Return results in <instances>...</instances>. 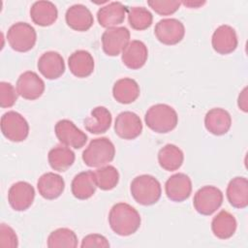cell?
Returning <instances> with one entry per match:
<instances>
[{"instance_id": "30", "label": "cell", "mask_w": 248, "mask_h": 248, "mask_svg": "<svg viewBox=\"0 0 248 248\" xmlns=\"http://www.w3.org/2000/svg\"><path fill=\"white\" fill-rule=\"evenodd\" d=\"M75 159L76 156L74 151L63 144L51 148L47 155L50 168L60 172L67 170L74 164Z\"/></svg>"}, {"instance_id": "22", "label": "cell", "mask_w": 248, "mask_h": 248, "mask_svg": "<svg viewBox=\"0 0 248 248\" xmlns=\"http://www.w3.org/2000/svg\"><path fill=\"white\" fill-rule=\"evenodd\" d=\"M71 73L77 78H87L94 71V59L90 52L84 49L74 51L68 58Z\"/></svg>"}, {"instance_id": "5", "label": "cell", "mask_w": 248, "mask_h": 248, "mask_svg": "<svg viewBox=\"0 0 248 248\" xmlns=\"http://www.w3.org/2000/svg\"><path fill=\"white\" fill-rule=\"evenodd\" d=\"M7 40L14 50L26 52L34 47L37 41V33L29 23L19 21L9 28Z\"/></svg>"}, {"instance_id": "7", "label": "cell", "mask_w": 248, "mask_h": 248, "mask_svg": "<svg viewBox=\"0 0 248 248\" xmlns=\"http://www.w3.org/2000/svg\"><path fill=\"white\" fill-rule=\"evenodd\" d=\"M1 131L9 140L19 142L28 137L29 125L20 113L10 110L5 112L1 117Z\"/></svg>"}, {"instance_id": "9", "label": "cell", "mask_w": 248, "mask_h": 248, "mask_svg": "<svg viewBox=\"0 0 248 248\" xmlns=\"http://www.w3.org/2000/svg\"><path fill=\"white\" fill-rule=\"evenodd\" d=\"M154 34L162 44L173 46L181 42L184 38L185 27L176 18H163L156 23Z\"/></svg>"}, {"instance_id": "4", "label": "cell", "mask_w": 248, "mask_h": 248, "mask_svg": "<svg viewBox=\"0 0 248 248\" xmlns=\"http://www.w3.org/2000/svg\"><path fill=\"white\" fill-rule=\"evenodd\" d=\"M115 156V147L108 138H97L90 141L82 152L84 164L90 168H101L110 163Z\"/></svg>"}, {"instance_id": "12", "label": "cell", "mask_w": 248, "mask_h": 248, "mask_svg": "<svg viewBox=\"0 0 248 248\" xmlns=\"http://www.w3.org/2000/svg\"><path fill=\"white\" fill-rule=\"evenodd\" d=\"M114 132L123 140H135L142 132L140 116L133 111L120 112L115 119Z\"/></svg>"}, {"instance_id": "37", "label": "cell", "mask_w": 248, "mask_h": 248, "mask_svg": "<svg viewBox=\"0 0 248 248\" xmlns=\"http://www.w3.org/2000/svg\"><path fill=\"white\" fill-rule=\"evenodd\" d=\"M80 247L87 248V247H109V243L108 239L99 233H91L83 237Z\"/></svg>"}, {"instance_id": "36", "label": "cell", "mask_w": 248, "mask_h": 248, "mask_svg": "<svg viewBox=\"0 0 248 248\" xmlns=\"http://www.w3.org/2000/svg\"><path fill=\"white\" fill-rule=\"evenodd\" d=\"M18 245L17 236L15 231L8 225L2 223L0 225V246L8 248H16Z\"/></svg>"}, {"instance_id": "11", "label": "cell", "mask_w": 248, "mask_h": 248, "mask_svg": "<svg viewBox=\"0 0 248 248\" xmlns=\"http://www.w3.org/2000/svg\"><path fill=\"white\" fill-rule=\"evenodd\" d=\"M35 199L34 187L26 181L14 183L8 192V202L11 207L16 211L28 209Z\"/></svg>"}, {"instance_id": "32", "label": "cell", "mask_w": 248, "mask_h": 248, "mask_svg": "<svg viewBox=\"0 0 248 248\" xmlns=\"http://www.w3.org/2000/svg\"><path fill=\"white\" fill-rule=\"evenodd\" d=\"M94 177L97 187L103 191H109L118 184L119 172L115 167L106 165L94 171Z\"/></svg>"}, {"instance_id": "19", "label": "cell", "mask_w": 248, "mask_h": 248, "mask_svg": "<svg viewBox=\"0 0 248 248\" xmlns=\"http://www.w3.org/2000/svg\"><path fill=\"white\" fill-rule=\"evenodd\" d=\"M205 129L212 135L222 136L229 132L232 126V117L229 111L221 108L209 109L204 116Z\"/></svg>"}, {"instance_id": "16", "label": "cell", "mask_w": 248, "mask_h": 248, "mask_svg": "<svg viewBox=\"0 0 248 248\" xmlns=\"http://www.w3.org/2000/svg\"><path fill=\"white\" fill-rule=\"evenodd\" d=\"M39 72L47 79H56L65 72V62L57 51H46L38 60Z\"/></svg>"}, {"instance_id": "24", "label": "cell", "mask_w": 248, "mask_h": 248, "mask_svg": "<svg viewBox=\"0 0 248 248\" xmlns=\"http://www.w3.org/2000/svg\"><path fill=\"white\" fill-rule=\"evenodd\" d=\"M30 16L35 24L46 27L56 21L58 11L50 1H36L30 8Z\"/></svg>"}, {"instance_id": "28", "label": "cell", "mask_w": 248, "mask_h": 248, "mask_svg": "<svg viewBox=\"0 0 248 248\" xmlns=\"http://www.w3.org/2000/svg\"><path fill=\"white\" fill-rule=\"evenodd\" d=\"M237 223L232 214L227 210H221L211 221V231L220 239L232 237L236 231Z\"/></svg>"}, {"instance_id": "2", "label": "cell", "mask_w": 248, "mask_h": 248, "mask_svg": "<svg viewBox=\"0 0 248 248\" xmlns=\"http://www.w3.org/2000/svg\"><path fill=\"white\" fill-rule=\"evenodd\" d=\"M146 126L153 132L166 134L172 131L178 122V115L173 108L166 104L150 107L144 116Z\"/></svg>"}, {"instance_id": "15", "label": "cell", "mask_w": 248, "mask_h": 248, "mask_svg": "<svg viewBox=\"0 0 248 248\" xmlns=\"http://www.w3.org/2000/svg\"><path fill=\"white\" fill-rule=\"evenodd\" d=\"M213 49L219 54H229L237 47V36L235 30L227 24L220 25L213 32L211 38Z\"/></svg>"}, {"instance_id": "25", "label": "cell", "mask_w": 248, "mask_h": 248, "mask_svg": "<svg viewBox=\"0 0 248 248\" xmlns=\"http://www.w3.org/2000/svg\"><path fill=\"white\" fill-rule=\"evenodd\" d=\"M112 117L110 111L102 106L96 107L91 110L90 116L85 118L84 127L91 134L99 135L106 133L111 124Z\"/></svg>"}, {"instance_id": "13", "label": "cell", "mask_w": 248, "mask_h": 248, "mask_svg": "<svg viewBox=\"0 0 248 248\" xmlns=\"http://www.w3.org/2000/svg\"><path fill=\"white\" fill-rule=\"evenodd\" d=\"M16 91L23 99H39L45 91L44 80L33 71L22 73L16 80Z\"/></svg>"}, {"instance_id": "35", "label": "cell", "mask_w": 248, "mask_h": 248, "mask_svg": "<svg viewBox=\"0 0 248 248\" xmlns=\"http://www.w3.org/2000/svg\"><path fill=\"white\" fill-rule=\"evenodd\" d=\"M17 91L14 85L7 81L0 82V106L1 108H11L17 100Z\"/></svg>"}, {"instance_id": "29", "label": "cell", "mask_w": 248, "mask_h": 248, "mask_svg": "<svg viewBox=\"0 0 248 248\" xmlns=\"http://www.w3.org/2000/svg\"><path fill=\"white\" fill-rule=\"evenodd\" d=\"M184 161L182 150L174 144H166L158 152V163L162 169L168 171L178 170Z\"/></svg>"}, {"instance_id": "8", "label": "cell", "mask_w": 248, "mask_h": 248, "mask_svg": "<svg viewBox=\"0 0 248 248\" xmlns=\"http://www.w3.org/2000/svg\"><path fill=\"white\" fill-rule=\"evenodd\" d=\"M54 132L58 140L68 147L79 149L87 141V135L69 119L59 120L55 124Z\"/></svg>"}, {"instance_id": "26", "label": "cell", "mask_w": 248, "mask_h": 248, "mask_svg": "<svg viewBox=\"0 0 248 248\" xmlns=\"http://www.w3.org/2000/svg\"><path fill=\"white\" fill-rule=\"evenodd\" d=\"M94 172L85 170L78 173L72 180L71 190L75 198L78 200H87L91 198L96 191Z\"/></svg>"}, {"instance_id": "14", "label": "cell", "mask_w": 248, "mask_h": 248, "mask_svg": "<svg viewBox=\"0 0 248 248\" xmlns=\"http://www.w3.org/2000/svg\"><path fill=\"white\" fill-rule=\"evenodd\" d=\"M165 191L169 200L176 202H183L192 193L191 178L183 172L172 174L166 181Z\"/></svg>"}, {"instance_id": "31", "label": "cell", "mask_w": 248, "mask_h": 248, "mask_svg": "<svg viewBox=\"0 0 248 248\" xmlns=\"http://www.w3.org/2000/svg\"><path fill=\"white\" fill-rule=\"evenodd\" d=\"M77 246V234L68 228H59L51 232L47 237V247L49 248H76Z\"/></svg>"}, {"instance_id": "10", "label": "cell", "mask_w": 248, "mask_h": 248, "mask_svg": "<svg viewBox=\"0 0 248 248\" xmlns=\"http://www.w3.org/2000/svg\"><path fill=\"white\" fill-rule=\"evenodd\" d=\"M130 43V31L124 27L108 28L102 35V46L108 56H117Z\"/></svg>"}, {"instance_id": "27", "label": "cell", "mask_w": 248, "mask_h": 248, "mask_svg": "<svg viewBox=\"0 0 248 248\" xmlns=\"http://www.w3.org/2000/svg\"><path fill=\"white\" fill-rule=\"evenodd\" d=\"M140 85L138 82L130 78H123L113 84L112 95L113 98L120 104L128 105L135 102L140 96Z\"/></svg>"}, {"instance_id": "3", "label": "cell", "mask_w": 248, "mask_h": 248, "mask_svg": "<svg viewBox=\"0 0 248 248\" xmlns=\"http://www.w3.org/2000/svg\"><path fill=\"white\" fill-rule=\"evenodd\" d=\"M134 200L141 205H152L161 198L162 188L156 177L150 174H141L133 179L130 186Z\"/></svg>"}, {"instance_id": "38", "label": "cell", "mask_w": 248, "mask_h": 248, "mask_svg": "<svg viewBox=\"0 0 248 248\" xmlns=\"http://www.w3.org/2000/svg\"><path fill=\"white\" fill-rule=\"evenodd\" d=\"M247 88L245 87L241 93L239 94L238 96V100H237V105H238V108L243 110L244 112H247L248 108H247Z\"/></svg>"}, {"instance_id": "21", "label": "cell", "mask_w": 248, "mask_h": 248, "mask_svg": "<svg viewBox=\"0 0 248 248\" xmlns=\"http://www.w3.org/2000/svg\"><path fill=\"white\" fill-rule=\"evenodd\" d=\"M39 194L46 200H55L65 189V181L61 175L54 172H46L37 182Z\"/></svg>"}, {"instance_id": "33", "label": "cell", "mask_w": 248, "mask_h": 248, "mask_svg": "<svg viewBox=\"0 0 248 248\" xmlns=\"http://www.w3.org/2000/svg\"><path fill=\"white\" fill-rule=\"evenodd\" d=\"M153 16L144 7H132L128 10V22L135 30H145L151 26Z\"/></svg>"}, {"instance_id": "18", "label": "cell", "mask_w": 248, "mask_h": 248, "mask_svg": "<svg viewBox=\"0 0 248 248\" xmlns=\"http://www.w3.org/2000/svg\"><path fill=\"white\" fill-rule=\"evenodd\" d=\"M127 13L128 8L121 2H110L98 10L97 19L102 27H116L124 21Z\"/></svg>"}, {"instance_id": "39", "label": "cell", "mask_w": 248, "mask_h": 248, "mask_svg": "<svg viewBox=\"0 0 248 248\" xmlns=\"http://www.w3.org/2000/svg\"><path fill=\"white\" fill-rule=\"evenodd\" d=\"M181 4L189 8H199L203 4H205V1H182Z\"/></svg>"}, {"instance_id": "1", "label": "cell", "mask_w": 248, "mask_h": 248, "mask_svg": "<svg viewBox=\"0 0 248 248\" xmlns=\"http://www.w3.org/2000/svg\"><path fill=\"white\" fill-rule=\"evenodd\" d=\"M141 218L138 210L126 202L115 203L108 213L110 229L120 236L135 233L140 227Z\"/></svg>"}, {"instance_id": "6", "label": "cell", "mask_w": 248, "mask_h": 248, "mask_svg": "<svg viewBox=\"0 0 248 248\" xmlns=\"http://www.w3.org/2000/svg\"><path fill=\"white\" fill-rule=\"evenodd\" d=\"M223 199V193L219 188L206 185L196 192L193 205L197 212L208 216L213 214L222 205Z\"/></svg>"}, {"instance_id": "17", "label": "cell", "mask_w": 248, "mask_h": 248, "mask_svg": "<svg viewBox=\"0 0 248 248\" xmlns=\"http://www.w3.org/2000/svg\"><path fill=\"white\" fill-rule=\"evenodd\" d=\"M65 20L70 28L79 32L87 31L94 23L92 13L82 4H75L68 8Z\"/></svg>"}, {"instance_id": "20", "label": "cell", "mask_w": 248, "mask_h": 248, "mask_svg": "<svg viewBox=\"0 0 248 248\" xmlns=\"http://www.w3.org/2000/svg\"><path fill=\"white\" fill-rule=\"evenodd\" d=\"M147 57V46L143 42L139 40L130 42L121 54V60L124 65L132 70H139L143 67Z\"/></svg>"}, {"instance_id": "34", "label": "cell", "mask_w": 248, "mask_h": 248, "mask_svg": "<svg viewBox=\"0 0 248 248\" xmlns=\"http://www.w3.org/2000/svg\"><path fill=\"white\" fill-rule=\"evenodd\" d=\"M148 6L160 16H170L174 14L180 7V1H165V0H149Z\"/></svg>"}, {"instance_id": "23", "label": "cell", "mask_w": 248, "mask_h": 248, "mask_svg": "<svg viewBox=\"0 0 248 248\" xmlns=\"http://www.w3.org/2000/svg\"><path fill=\"white\" fill-rule=\"evenodd\" d=\"M227 199L235 208H245L248 205V180L244 176L232 178L227 187Z\"/></svg>"}]
</instances>
